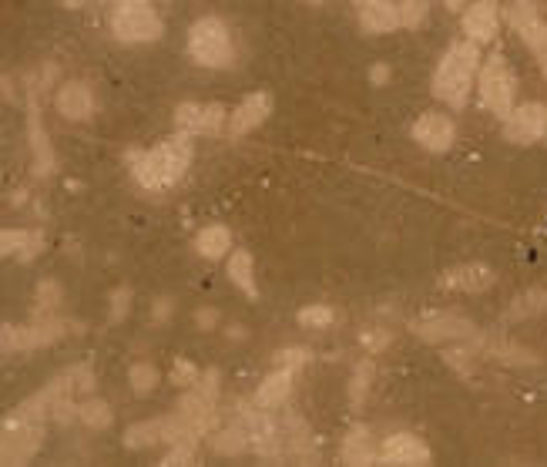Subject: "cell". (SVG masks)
Here are the masks:
<instances>
[{"instance_id":"1","label":"cell","mask_w":547,"mask_h":467,"mask_svg":"<svg viewBox=\"0 0 547 467\" xmlns=\"http://www.w3.org/2000/svg\"><path fill=\"white\" fill-rule=\"evenodd\" d=\"M192 165V135L178 132L155 145L152 152H131V172L135 182L148 192H165L182 182V175Z\"/></svg>"},{"instance_id":"2","label":"cell","mask_w":547,"mask_h":467,"mask_svg":"<svg viewBox=\"0 0 547 467\" xmlns=\"http://www.w3.org/2000/svg\"><path fill=\"white\" fill-rule=\"evenodd\" d=\"M480 71V48L474 41H457L443 54L433 74V95L447 101L450 108H464L470 98V88Z\"/></svg>"},{"instance_id":"3","label":"cell","mask_w":547,"mask_h":467,"mask_svg":"<svg viewBox=\"0 0 547 467\" xmlns=\"http://www.w3.org/2000/svg\"><path fill=\"white\" fill-rule=\"evenodd\" d=\"M111 31L125 44H152L162 41L165 24L152 0H118L115 11H111Z\"/></svg>"},{"instance_id":"4","label":"cell","mask_w":547,"mask_h":467,"mask_svg":"<svg viewBox=\"0 0 547 467\" xmlns=\"http://www.w3.org/2000/svg\"><path fill=\"white\" fill-rule=\"evenodd\" d=\"M215 397H219V370H209V373H202L192 387H188V394L182 397V404H178L175 417L182 420L185 434L192 437V441H198L202 434L212 431Z\"/></svg>"},{"instance_id":"5","label":"cell","mask_w":547,"mask_h":467,"mask_svg":"<svg viewBox=\"0 0 547 467\" xmlns=\"http://www.w3.org/2000/svg\"><path fill=\"white\" fill-rule=\"evenodd\" d=\"M188 54L202 68H229L235 58L229 27L219 17H198L192 31H188Z\"/></svg>"},{"instance_id":"6","label":"cell","mask_w":547,"mask_h":467,"mask_svg":"<svg viewBox=\"0 0 547 467\" xmlns=\"http://www.w3.org/2000/svg\"><path fill=\"white\" fill-rule=\"evenodd\" d=\"M480 81V98H484V108L494 111L497 118H507L514 111V71L507 64L504 54H494L480 64L477 71Z\"/></svg>"},{"instance_id":"7","label":"cell","mask_w":547,"mask_h":467,"mask_svg":"<svg viewBox=\"0 0 547 467\" xmlns=\"http://www.w3.org/2000/svg\"><path fill=\"white\" fill-rule=\"evenodd\" d=\"M44 441V424H24L7 417L0 424V464H24Z\"/></svg>"},{"instance_id":"8","label":"cell","mask_w":547,"mask_h":467,"mask_svg":"<svg viewBox=\"0 0 547 467\" xmlns=\"http://www.w3.org/2000/svg\"><path fill=\"white\" fill-rule=\"evenodd\" d=\"M64 330H68V326H64L58 316H37V323L4 326L0 347L4 350H41V347H51L54 340H61Z\"/></svg>"},{"instance_id":"9","label":"cell","mask_w":547,"mask_h":467,"mask_svg":"<svg viewBox=\"0 0 547 467\" xmlns=\"http://www.w3.org/2000/svg\"><path fill=\"white\" fill-rule=\"evenodd\" d=\"M547 132V105L541 101H527V105H514L511 115L504 118V135L514 145H531Z\"/></svg>"},{"instance_id":"10","label":"cell","mask_w":547,"mask_h":467,"mask_svg":"<svg viewBox=\"0 0 547 467\" xmlns=\"http://www.w3.org/2000/svg\"><path fill=\"white\" fill-rule=\"evenodd\" d=\"M175 128L188 135H219L225 128V108L185 101V105L175 108Z\"/></svg>"},{"instance_id":"11","label":"cell","mask_w":547,"mask_h":467,"mask_svg":"<svg viewBox=\"0 0 547 467\" xmlns=\"http://www.w3.org/2000/svg\"><path fill=\"white\" fill-rule=\"evenodd\" d=\"M454 121H450L443 111H423V115L413 121V138L417 145H423L427 152H447L454 145Z\"/></svg>"},{"instance_id":"12","label":"cell","mask_w":547,"mask_h":467,"mask_svg":"<svg viewBox=\"0 0 547 467\" xmlns=\"http://www.w3.org/2000/svg\"><path fill=\"white\" fill-rule=\"evenodd\" d=\"M413 333L427 343H454V340H474L477 326L464 320V316H430L413 326Z\"/></svg>"},{"instance_id":"13","label":"cell","mask_w":547,"mask_h":467,"mask_svg":"<svg viewBox=\"0 0 547 467\" xmlns=\"http://www.w3.org/2000/svg\"><path fill=\"white\" fill-rule=\"evenodd\" d=\"M497 283V273L487 263H464L440 276V286L450 293H484Z\"/></svg>"},{"instance_id":"14","label":"cell","mask_w":547,"mask_h":467,"mask_svg":"<svg viewBox=\"0 0 547 467\" xmlns=\"http://www.w3.org/2000/svg\"><path fill=\"white\" fill-rule=\"evenodd\" d=\"M272 115V95L269 91H252L239 101V108L232 111V121H229V132L239 138V135H249L252 128H259L262 121Z\"/></svg>"},{"instance_id":"15","label":"cell","mask_w":547,"mask_h":467,"mask_svg":"<svg viewBox=\"0 0 547 467\" xmlns=\"http://www.w3.org/2000/svg\"><path fill=\"white\" fill-rule=\"evenodd\" d=\"M430 447L417 434H393L380 447L383 464H430Z\"/></svg>"},{"instance_id":"16","label":"cell","mask_w":547,"mask_h":467,"mask_svg":"<svg viewBox=\"0 0 547 467\" xmlns=\"http://www.w3.org/2000/svg\"><path fill=\"white\" fill-rule=\"evenodd\" d=\"M511 24L517 27V34L524 37V44L531 48L534 54L544 48L547 41V24L541 21V14H537L534 0H514L511 4Z\"/></svg>"},{"instance_id":"17","label":"cell","mask_w":547,"mask_h":467,"mask_svg":"<svg viewBox=\"0 0 547 467\" xmlns=\"http://www.w3.org/2000/svg\"><path fill=\"white\" fill-rule=\"evenodd\" d=\"M464 31L474 44H490L497 37V4L494 0H477L464 11Z\"/></svg>"},{"instance_id":"18","label":"cell","mask_w":547,"mask_h":467,"mask_svg":"<svg viewBox=\"0 0 547 467\" xmlns=\"http://www.w3.org/2000/svg\"><path fill=\"white\" fill-rule=\"evenodd\" d=\"M54 105H58V111L68 121H88L91 111H94V95H91V88L84 81H68L58 91Z\"/></svg>"},{"instance_id":"19","label":"cell","mask_w":547,"mask_h":467,"mask_svg":"<svg viewBox=\"0 0 547 467\" xmlns=\"http://www.w3.org/2000/svg\"><path fill=\"white\" fill-rule=\"evenodd\" d=\"M27 142L34 148V158H37V175H47L54 168V152H51V142H47V132H44V121H41V108L37 101L31 98L27 101Z\"/></svg>"},{"instance_id":"20","label":"cell","mask_w":547,"mask_h":467,"mask_svg":"<svg viewBox=\"0 0 547 467\" xmlns=\"http://www.w3.org/2000/svg\"><path fill=\"white\" fill-rule=\"evenodd\" d=\"M360 24L370 34H390L400 27V11L390 0H360Z\"/></svg>"},{"instance_id":"21","label":"cell","mask_w":547,"mask_h":467,"mask_svg":"<svg viewBox=\"0 0 547 467\" xmlns=\"http://www.w3.org/2000/svg\"><path fill=\"white\" fill-rule=\"evenodd\" d=\"M292 373H296V370H286V367H279L276 373H269V377L262 380L259 390H256V407L276 410V407L286 404V397L292 394Z\"/></svg>"},{"instance_id":"22","label":"cell","mask_w":547,"mask_h":467,"mask_svg":"<svg viewBox=\"0 0 547 467\" xmlns=\"http://www.w3.org/2000/svg\"><path fill=\"white\" fill-rule=\"evenodd\" d=\"M343 461L353 464V467L380 461V454H376V447H373V437H370V431H366L363 424H356L353 431L346 434V441H343Z\"/></svg>"},{"instance_id":"23","label":"cell","mask_w":547,"mask_h":467,"mask_svg":"<svg viewBox=\"0 0 547 467\" xmlns=\"http://www.w3.org/2000/svg\"><path fill=\"white\" fill-rule=\"evenodd\" d=\"M229 279L235 286L242 289L249 300H256L259 289H256V263H252V256L245 249H235L229 256Z\"/></svg>"},{"instance_id":"24","label":"cell","mask_w":547,"mask_h":467,"mask_svg":"<svg viewBox=\"0 0 547 467\" xmlns=\"http://www.w3.org/2000/svg\"><path fill=\"white\" fill-rule=\"evenodd\" d=\"M195 249H198V256H205V259H222V256H229V249H232V232L225 229V226H209V229H202L195 236Z\"/></svg>"},{"instance_id":"25","label":"cell","mask_w":547,"mask_h":467,"mask_svg":"<svg viewBox=\"0 0 547 467\" xmlns=\"http://www.w3.org/2000/svg\"><path fill=\"white\" fill-rule=\"evenodd\" d=\"M541 313H547V289H527L511 306L514 320H527V316H541Z\"/></svg>"},{"instance_id":"26","label":"cell","mask_w":547,"mask_h":467,"mask_svg":"<svg viewBox=\"0 0 547 467\" xmlns=\"http://www.w3.org/2000/svg\"><path fill=\"white\" fill-rule=\"evenodd\" d=\"M78 420L94 427V431H101V427H111V407L105 404V400L88 397L84 404H78Z\"/></svg>"},{"instance_id":"27","label":"cell","mask_w":547,"mask_h":467,"mask_svg":"<svg viewBox=\"0 0 547 467\" xmlns=\"http://www.w3.org/2000/svg\"><path fill=\"white\" fill-rule=\"evenodd\" d=\"M249 447V434H245V424L242 420H235V424L225 427L222 434H215V451L222 454H239Z\"/></svg>"},{"instance_id":"28","label":"cell","mask_w":547,"mask_h":467,"mask_svg":"<svg viewBox=\"0 0 547 467\" xmlns=\"http://www.w3.org/2000/svg\"><path fill=\"white\" fill-rule=\"evenodd\" d=\"M396 11H400V27H407V31H417V27L427 24L430 4H427V0H403Z\"/></svg>"},{"instance_id":"29","label":"cell","mask_w":547,"mask_h":467,"mask_svg":"<svg viewBox=\"0 0 547 467\" xmlns=\"http://www.w3.org/2000/svg\"><path fill=\"white\" fill-rule=\"evenodd\" d=\"M128 380H131V390H135V394H152L158 387V370L152 363H135V367L128 370Z\"/></svg>"},{"instance_id":"30","label":"cell","mask_w":547,"mask_h":467,"mask_svg":"<svg viewBox=\"0 0 547 467\" xmlns=\"http://www.w3.org/2000/svg\"><path fill=\"white\" fill-rule=\"evenodd\" d=\"M373 363L366 360V363H360L356 367V373H353V384H350V400H353V407H360L363 400H366V390H370V380H373Z\"/></svg>"},{"instance_id":"31","label":"cell","mask_w":547,"mask_h":467,"mask_svg":"<svg viewBox=\"0 0 547 467\" xmlns=\"http://www.w3.org/2000/svg\"><path fill=\"white\" fill-rule=\"evenodd\" d=\"M61 303V289L58 283H41V293H37V306H34V316H54V310H58Z\"/></svg>"},{"instance_id":"32","label":"cell","mask_w":547,"mask_h":467,"mask_svg":"<svg viewBox=\"0 0 547 467\" xmlns=\"http://www.w3.org/2000/svg\"><path fill=\"white\" fill-rule=\"evenodd\" d=\"M333 320L336 313L329 306H306V310H299V326H306V330H323Z\"/></svg>"},{"instance_id":"33","label":"cell","mask_w":547,"mask_h":467,"mask_svg":"<svg viewBox=\"0 0 547 467\" xmlns=\"http://www.w3.org/2000/svg\"><path fill=\"white\" fill-rule=\"evenodd\" d=\"M27 236H31V232L24 229H0V259L17 256V252L27 246Z\"/></svg>"},{"instance_id":"34","label":"cell","mask_w":547,"mask_h":467,"mask_svg":"<svg viewBox=\"0 0 547 467\" xmlns=\"http://www.w3.org/2000/svg\"><path fill=\"white\" fill-rule=\"evenodd\" d=\"M198 380V370H195V363L192 360H182L178 357L175 360V370H172V384L175 387H192Z\"/></svg>"},{"instance_id":"35","label":"cell","mask_w":547,"mask_h":467,"mask_svg":"<svg viewBox=\"0 0 547 467\" xmlns=\"http://www.w3.org/2000/svg\"><path fill=\"white\" fill-rule=\"evenodd\" d=\"M128 306H131V289H115V296H111V323L125 320Z\"/></svg>"},{"instance_id":"36","label":"cell","mask_w":547,"mask_h":467,"mask_svg":"<svg viewBox=\"0 0 547 467\" xmlns=\"http://www.w3.org/2000/svg\"><path fill=\"white\" fill-rule=\"evenodd\" d=\"M195 444H172V454L162 457L165 467H175V464H192L195 461Z\"/></svg>"},{"instance_id":"37","label":"cell","mask_w":547,"mask_h":467,"mask_svg":"<svg viewBox=\"0 0 547 467\" xmlns=\"http://www.w3.org/2000/svg\"><path fill=\"white\" fill-rule=\"evenodd\" d=\"M303 363H309V353L306 350H282V353H276V367L299 370Z\"/></svg>"},{"instance_id":"38","label":"cell","mask_w":547,"mask_h":467,"mask_svg":"<svg viewBox=\"0 0 547 467\" xmlns=\"http://www.w3.org/2000/svg\"><path fill=\"white\" fill-rule=\"evenodd\" d=\"M360 340H363V347L370 350V353H380V350H386V343H390V333H386V330H366Z\"/></svg>"},{"instance_id":"39","label":"cell","mask_w":547,"mask_h":467,"mask_svg":"<svg viewBox=\"0 0 547 467\" xmlns=\"http://www.w3.org/2000/svg\"><path fill=\"white\" fill-rule=\"evenodd\" d=\"M370 81L373 84H386V81H390V64H373V68H370Z\"/></svg>"},{"instance_id":"40","label":"cell","mask_w":547,"mask_h":467,"mask_svg":"<svg viewBox=\"0 0 547 467\" xmlns=\"http://www.w3.org/2000/svg\"><path fill=\"white\" fill-rule=\"evenodd\" d=\"M195 316H198V326H202V330H212L215 320H219V313L215 310H198Z\"/></svg>"},{"instance_id":"41","label":"cell","mask_w":547,"mask_h":467,"mask_svg":"<svg viewBox=\"0 0 547 467\" xmlns=\"http://www.w3.org/2000/svg\"><path fill=\"white\" fill-rule=\"evenodd\" d=\"M168 313H172V300H158L155 303V320H168Z\"/></svg>"},{"instance_id":"42","label":"cell","mask_w":547,"mask_h":467,"mask_svg":"<svg viewBox=\"0 0 547 467\" xmlns=\"http://www.w3.org/2000/svg\"><path fill=\"white\" fill-rule=\"evenodd\" d=\"M0 95H4L7 101H14V88H11V81L7 78H0Z\"/></svg>"},{"instance_id":"43","label":"cell","mask_w":547,"mask_h":467,"mask_svg":"<svg viewBox=\"0 0 547 467\" xmlns=\"http://www.w3.org/2000/svg\"><path fill=\"white\" fill-rule=\"evenodd\" d=\"M537 58H541V64H544V74H547V41H544V48L537 51Z\"/></svg>"},{"instance_id":"44","label":"cell","mask_w":547,"mask_h":467,"mask_svg":"<svg viewBox=\"0 0 547 467\" xmlns=\"http://www.w3.org/2000/svg\"><path fill=\"white\" fill-rule=\"evenodd\" d=\"M61 4H64V7H81L84 0H61Z\"/></svg>"},{"instance_id":"45","label":"cell","mask_w":547,"mask_h":467,"mask_svg":"<svg viewBox=\"0 0 547 467\" xmlns=\"http://www.w3.org/2000/svg\"><path fill=\"white\" fill-rule=\"evenodd\" d=\"M313 4H323V0H313Z\"/></svg>"},{"instance_id":"46","label":"cell","mask_w":547,"mask_h":467,"mask_svg":"<svg viewBox=\"0 0 547 467\" xmlns=\"http://www.w3.org/2000/svg\"><path fill=\"white\" fill-rule=\"evenodd\" d=\"M0 333H4V326H0Z\"/></svg>"}]
</instances>
